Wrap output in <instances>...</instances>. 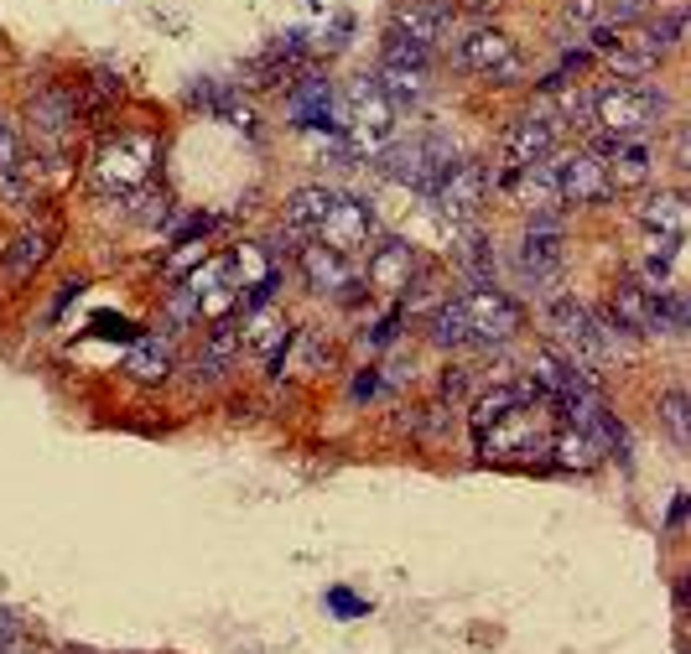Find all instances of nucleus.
<instances>
[{
  "mask_svg": "<svg viewBox=\"0 0 691 654\" xmlns=\"http://www.w3.org/2000/svg\"><path fill=\"white\" fill-rule=\"evenodd\" d=\"M541 332H546V349L562 353L567 364H577L582 374H603L608 364H624L635 353V338H624L619 327L608 323L603 312H588L573 297H551L541 306Z\"/></svg>",
  "mask_w": 691,
  "mask_h": 654,
  "instance_id": "nucleus-1",
  "label": "nucleus"
},
{
  "mask_svg": "<svg viewBox=\"0 0 691 654\" xmlns=\"http://www.w3.org/2000/svg\"><path fill=\"white\" fill-rule=\"evenodd\" d=\"M556 405L546 395L525 400L515 411H504L494 426H483L474 431L478 452L489 457V463H504V467H551V437H556Z\"/></svg>",
  "mask_w": 691,
  "mask_h": 654,
  "instance_id": "nucleus-2",
  "label": "nucleus"
},
{
  "mask_svg": "<svg viewBox=\"0 0 691 654\" xmlns=\"http://www.w3.org/2000/svg\"><path fill=\"white\" fill-rule=\"evenodd\" d=\"M162 172V136L151 130H115V136L99 140L95 162H89V183L99 198H130L141 187L156 183Z\"/></svg>",
  "mask_w": 691,
  "mask_h": 654,
  "instance_id": "nucleus-3",
  "label": "nucleus"
},
{
  "mask_svg": "<svg viewBox=\"0 0 691 654\" xmlns=\"http://www.w3.org/2000/svg\"><path fill=\"white\" fill-rule=\"evenodd\" d=\"M453 162H457V151L442 130H411V136H395L369 156V166L380 172L385 183H401V187H411V192H422V198L437 192V183L448 177V166Z\"/></svg>",
  "mask_w": 691,
  "mask_h": 654,
  "instance_id": "nucleus-4",
  "label": "nucleus"
},
{
  "mask_svg": "<svg viewBox=\"0 0 691 654\" xmlns=\"http://www.w3.org/2000/svg\"><path fill=\"white\" fill-rule=\"evenodd\" d=\"M608 323L619 327L624 338H681L687 332V297H681V286H670V291H650L640 286L635 276H624L614 286V302L603 312Z\"/></svg>",
  "mask_w": 691,
  "mask_h": 654,
  "instance_id": "nucleus-5",
  "label": "nucleus"
},
{
  "mask_svg": "<svg viewBox=\"0 0 691 654\" xmlns=\"http://www.w3.org/2000/svg\"><path fill=\"white\" fill-rule=\"evenodd\" d=\"M676 110L661 84H608L593 89V130L603 136H655Z\"/></svg>",
  "mask_w": 691,
  "mask_h": 654,
  "instance_id": "nucleus-6",
  "label": "nucleus"
},
{
  "mask_svg": "<svg viewBox=\"0 0 691 654\" xmlns=\"http://www.w3.org/2000/svg\"><path fill=\"white\" fill-rule=\"evenodd\" d=\"M26 130H32V151H42L37 156V166H52L68 156L73 136H78V120H84V110H78V89H68V84H37V89L26 93Z\"/></svg>",
  "mask_w": 691,
  "mask_h": 654,
  "instance_id": "nucleus-7",
  "label": "nucleus"
},
{
  "mask_svg": "<svg viewBox=\"0 0 691 654\" xmlns=\"http://www.w3.org/2000/svg\"><path fill=\"white\" fill-rule=\"evenodd\" d=\"M567 265V239H562V213H530L520 244H515V280L536 297H556V280Z\"/></svg>",
  "mask_w": 691,
  "mask_h": 654,
  "instance_id": "nucleus-8",
  "label": "nucleus"
},
{
  "mask_svg": "<svg viewBox=\"0 0 691 654\" xmlns=\"http://www.w3.org/2000/svg\"><path fill=\"white\" fill-rule=\"evenodd\" d=\"M457 306H463V323H468V349H504V343L520 338L525 312L500 286H474V291L457 297Z\"/></svg>",
  "mask_w": 691,
  "mask_h": 654,
  "instance_id": "nucleus-9",
  "label": "nucleus"
},
{
  "mask_svg": "<svg viewBox=\"0 0 691 654\" xmlns=\"http://www.w3.org/2000/svg\"><path fill=\"white\" fill-rule=\"evenodd\" d=\"M489 192H494V166L474 162V156H457L427 203L442 213L448 224H474L478 213H483V203H489Z\"/></svg>",
  "mask_w": 691,
  "mask_h": 654,
  "instance_id": "nucleus-10",
  "label": "nucleus"
},
{
  "mask_svg": "<svg viewBox=\"0 0 691 654\" xmlns=\"http://www.w3.org/2000/svg\"><path fill=\"white\" fill-rule=\"evenodd\" d=\"M359 271H364V291H380V297H395V302H405L427 276L416 244H405V239H375Z\"/></svg>",
  "mask_w": 691,
  "mask_h": 654,
  "instance_id": "nucleus-11",
  "label": "nucleus"
},
{
  "mask_svg": "<svg viewBox=\"0 0 691 654\" xmlns=\"http://www.w3.org/2000/svg\"><path fill=\"white\" fill-rule=\"evenodd\" d=\"M457 68L478 73L483 84H515L520 78V52L504 26H474L468 37H457Z\"/></svg>",
  "mask_w": 691,
  "mask_h": 654,
  "instance_id": "nucleus-12",
  "label": "nucleus"
},
{
  "mask_svg": "<svg viewBox=\"0 0 691 654\" xmlns=\"http://www.w3.org/2000/svg\"><path fill=\"white\" fill-rule=\"evenodd\" d=\"M582 151H593L598 162H603L614 192H619V187H644L655 177V162H661L650 136H603V130H588V146H582Z\"/></svg>",
  "mask_w": 691,
  "mask_h": 654,
  "instance_id": "nucleus-13",
  "label": "nucleus"
},
{
  "mask_svg": "<svg viewBox=\"0 0 691 654\" xmlns=\"http://www.w3.org/2000/svg\"><path fill=\"white\" fill-rule=\"evenodd\" d=\"M287 120L291 130H323V136H343L338 125V93L334 78L317 68H302L287 84Z\"/></svg>",
  "mask_w": 691,
  "mask_h": 654,
  "instance_id": "nucleus-14",
  "label": "nucleus"
},
{
  "mask_svg": "<svg viewBox=\"0 0 691 654\" xmlns=\"http://www.w3.org/2000/svg\"><path fill=\"white\" fill-rule=\"evenodd\" d=\"M556 166V192H562V209H603L608 198H614V183H608V172L598 162L593 151H562V156H551Z\"/></svg>",
  "mask_w": 691,
  "mask_h": 654,
  "instance_id": "nucleus-15",
  "label": "nucleus"
},
{
  "mask_svg": "<svg viewBox=\"0 0 691 654\" xmlns=\"http://www.w3.org/2000/svg\"><path fill=\"white\" fill-rule=\"evenodd\" d=\"M556 146H562V120L546 104H530L504 125V162L510 166L546 162V156H556Z\"/></svg>",
  "mask_w": 691,
  "mask_h": 654,
  "instance_id": "nucleus-16",
  "label": "nucleus"
},
{
  "mask_svg": "<svg viewBox=\"0 0 691 654\" xmlns=\"http://www.w3.org/2000/svg\"><path fill=\"white\" fill-rule=\"evenodd\" d=\"M312 239L328 244V250H338V255H364V244L375 239V209H369V198L338 192L334 209L323 213V224H317Z\"/></svg>",
  "mask_w": 691,
  "mask_h": 654,
  "instance_id": "nucleus-17",
  "label": "nucleus"
},
{
  "mask_svg": "<svg viewBox=\"0 0 691 654\" xmlns=\"http://www.w3.org/2000/svg\"><path fill=\"white\" fill-rule=\"evenodd\" d=\"M494 187H504L525 213H562V192H556V166L530 162V166H504L494 172Z\"/></svg>",
  "mask_w": 691,
  "mask_h": 654,
  "instance_id": "nucleus-18",
  "label": "nucleus"
},
{
  "mask_svg": "<svg viewBox=\"0 0 691 654\" xmlns=\"http://www.w3.org/2000/svg\"><path fill=\"white\" fill-rule=\"evenodd\" d=\"M297 265H302V276H307L312 291H323V297H349V286L364 280V271L354 265V255H338L328 244H302L297 250Z\"/></svg>",
  "mask_w": 691,
  "mask_h": 654,
  "instance_id": "nucleus-19",
  "label": "nucleus"
},
{
  "mask_svg": "<svg viewBox=\"0 0 691 654\" xmlns=\"http://www.w3.org/2000/svg\"><path fill=\"white\" fill-rule=\"evenodd\" d=\"M239 312H224V317H214L209 323V332H203V343H198V359H192V374L209 385V379H224V374L239 364Z\"/></svg>",
  "mask_w": 691,
  "mask_h": 654,
  "instance_id": "nucleus-20",
  "label": "nucleus"
},
{
  "mask_svg": "<svg viewBox=\"0 0 691 654\" xmlns=\"http://www.w3.org/2000/svg\"><path fill=\"white\" fill-rule=\"evenodd\" d=\"M448 26H453V5H437V0H401L390 11V32L422 47H437L448 37Z\"/></svg>",
  "mask_w": 691,
  "mask_h": 654,
  "instance_id": "nucleus-21",
  "label": "nucleus"
},
{
  "mask_svg": "<svg viewBox=\"0 0 691 654\" xmlns=\"http://www.w3.org/2000/svg\"><path fill=\"white\" fill-rule=\"evenodd\" d=\"M239 343L250 353H261L271 374H281V359L291 349V327L287 317H271V312H250V317H239Z\"/></svg>",
  "mask_w": 691,
  "mask_h": 654,
  "instance_id": "nucleus-22",
  "label": "nucleus"
},
{
  "mask_svg": "<svg viewBox=\"0 0 691 654\" xmlns=\"http://www.w3.org/2000/svg\"><path fill=\"white\" fill-rule=\"evenodd\" d=\"M52 244H58V229H52V224H32V229H22L11 244H5V255H0L5 276H11V280L37 276V271H42V260L52 255Z\"/></svg>",
  "mask_w": 691,
  "mask_h": 654,
  "instance_id": "nucleus-23",
  "label": "nucleus"
},
{
  "mask_svg": "<svg viewBox=\"0 0 691 654\" xmlns=\"http://www.w3.org/2000/svg\"><path fill=\"white\" fill-rule=\"evenodd\" d=\"M644 234H666V239H687V192H644L635 203Z\"/></svg>",
  "mask_w": 691,
  "mask_h": 654,
  "instance_id": "nucleus-24",
  "label": "nucleus"
},
{
  "mask_svg": "<svg viewBox=\"0 0 691 654\" xmlns=\"http://www.w3.org/2000/svg\"><path fill=\"white\" fill-rule=\"evenodd\" d=\"M375 84H380L385 104L395 110V115H416L422 104L431 99V78L427 73H405V68H380L375 73Z\"/></svg>",
  "mask_w": 691,
  "mask_h": 654,
  "instance_id": "nucleus-25",
  "label": "nucleus"
},
{
  "mask_svg": "<svg viewBox=\"0 0 691 654\" xmlns=\"http://www.w3.org/2000/svg\"><path fill=\"white\" fill-rule=\"evenodd\" d=\"M125 374L141 379V385H162V379L172 374V338H162V332H141V338L130 343Z\"/></svg>",
  "mask_w": 691,
  "mask_h": 654,
  "instance_id": "nucleus-26",
  "label": "nucleus"
},
{
  "mask_svg": "<svg viewBox=\"0 0 691 654\" xmlns=\"http://www.w3.org/2000/svg\"><path fill=\"white\" fill-rule=\"evenodd\" d=\"M334 187H323V183H307V187H297L287 198V234H302V239H312L317 234V224H323V213L334 209Z\"/></svg>",
  "mask_w": 691,
  "mask_h": 654,
  "instance_id": "nucleus-27",
  "label": "nucleus"
},
{
  "mask_svg": "<svg viewBox=\"0 0 691 654\" xmlns=\"http://www.w3.org/2000/svg\"><path fill=\"white\" fill-rule=\"evenodd\" d=\"M598 463H603V447L562 420L556 437H551V467H562V473H593Z\"/></svg>",
  "mask_w": 691,
  "mask_h": 654,
  "instance_id": "nucleus-28",
  "label": "nucleus"
},
{
  "mask_svg": "<svg viewBox=\"0 0 691 654\" xmlns=\"http://www.w3.org/2000/svg\"><path fill=\"white\" fill-rule=\"evenodd\" d=\"M536 395H541V390H536L530 379H515V385H494V390L474 395L468 426H474V431H483V426H494V420H500L504 411H515V405H525V400H536Z\"/></svg>",
  "mask_w": 691,
  "mask_h": 654,
  "instance_id": "nucleus-29",
  "label": "nucleus"
},
{
  "mask_svg": "<svg viewBox=\"0 0 691 654\" xmlns=\"http://www.w3.org/2000/svg\"><path fill=\"white\" fill-rule=\"evenodd\" d=\"M188 104H198V110H209V115H218V120H229V125H250L244 104H239V89L224 84V78H198L188 89Z\"/></svg>",
  "mask_w": 691,
  "mask_h": 654,
  "instance_id": "nucleus-30",
  "label": "nucleus"
},
{
  "mask_svg": "<svg viewBox=\"0 0 691 654\" xmlns=\"http://www.w3.org/2000/svg\"><path fill=\"white\" fill-rule=\"evenodd\" d=\"M427 338H431V349H448V353L468 349V323H463L457 297H453V302H437L427 312Z\"/></svg>",
  "mask_w": 691,
  "mask_h": 654,
  "instance_id": "nucleus-31",
  "label": "nucleus"
},
{
  "mask_svg": "<svg viewBox=\"0 0 691 654\" xmlns=\"http://www.w3.org/2000/svg\"><path fill=\"white\" fill-rule=\"evenodd\" d=\"M203 323V312H198V297H192L188 286L177 280L167 286V297H162V312H156V327H162V338H177V332H188V327Z\"/></svg>",
  "mask_w": 691,
  "mask_h": 654,
  "instance_id": "nucleus-32",
  "label": "nucleus"
},
{
  "mask_svg": "<svg viewBox=\"0 0 691 654\" xmlns=\"http://www.w3.org/2000/svg\"><path fill=\"white\" fill-rule=\"evenodd\" d=\"M431 58L437 47H422V42H405L395 32H385V47H380V68H405V73H431Z\"/></svg>",
  "mask_w": 691,
  "mask_h": 654,
  "instance_id": "nucleus-33",
  "label": "nucleus"
},
{
  "mask_svg": "<svg viewBox=\"0 0 691 654\" xmlns=\"http://www.w3.org/2000/svg\"><path fill=\"white\" fill-rule=\"evenodd\" d=\"M556 22L573 26L577 37H588V32L603 26V0H562V5H556Z\"/></svg>",
  "mask_w": 691,
  "mask_h": 654,
  "instance_id": "nucleus-34",
  "label": "nucleus"
},
{
  "mask_svg": "<svg viewBox=\"0 0 691 654\" xmlns=\"http://www.w3.org/2000/svg\"><path fill=\"white\" fill-rule=\"evenodd\" d=\"M603 58H608V68L619 73V78H644V73H655L661 68V63H650V58H644V52H635V47H614V52H603Z\"/></svg>",
  "mask_w": 691,
  "mask_h": 654,
  "instance_id": "nucleus-35",
  "label": "nucleus"
},
{
  "mask_svg": "<svg viewBox=\"0 0 691 654\" xmlns=\"http://www.w3.org/2000/svg\"><path fill=\"white\" fill-rule=\"evenodd\" d=\"M401 323H405V302H395V306H390V312L380 317V323L364 332V343H369V349H390V343L401 338Z\"/></svg>",
  "mask_w": 691,
  "mask_h": 654,
  "instance_id": "nucleus-36",
  "label": "nucleus"
},
{
  "mask_svg": "<svg viewBox=\"0 0 691 654\" xmlns=\"http://www.w3.org/2000/svg\"><path fill=\"white\" fill-rule=\"evenodd\" d=\"M661 416H666V426H670V437H676V447H681V452H687V395H681V390H670L666 395V405H661Z\"/></svg>",
  "mask_w": 691,
  "mask_h": 654,
  "instance_id": "nucleus-37",
  "label": "nucleus"
},
{
  "mask_svg": "<svg viewBox=\"0 0 691 654\" xmlns=\"http://www.w3.org/2000/svg\"><path fill=\"white\" fill-rule=\"evenodd\" d=\"M323 603H328V613H334V618H364V613H369V603H364V598H354L349 587H328V592H323Z\"/></svg>",
  "mask_w": 691,
  "mask_h": 654,
  "instance_id": "nucleus-38",
  "label": "nucleus"
},
{
  "mask_svg": "<svg viewBox=\"0 0 691 654\" xmlns=\"http://www.w3.org/2000/svg\"><path fill=\"white\" fill-rule=\"evenodd\" d=\"M16 639H22V618L11 607H0V650H11Z\"/></svg>",
  "mask_w": 691,
  "mask_h": 654,
  "instance_id": "nucleus-39",
  "label": "nucleus"
},
{
  "mask_svg": "<svg viewBox=\"0 0 691 654\" xmlns=\"http://www.w3.org/2000/svg\"><path fill=\"white\" fill-rule=\"evenodd\" d=\"M437 390H442V400H457V395H463V390H468V369L442 374V385H437Z\"/></svg>",
  "mask_w": 691,
  "mask_h": 654,
  "instance_id": "nucleus-40",
  "label": "nucleus"
},
{
  "mask_svg": "<svg viewBox=\"0 0 691 654\" xmlns=\"http://www.w3.org/2000/svg\"><path fill=\"white\" fill-rule=\"evenodd\" d=\"M369 395H380V374H375V369H364L354 379V400H369Z\"/></svg>",
  "mask_w": 691,
  "mask_h": 654,
  "instance_id": "nucleus-41",
  "label": "nucleus"
},
{
  "mask_svg": "<svg viewBox=\"0 0 691 654\" xmlns=\"http://www.w3.org/2000/svg\"><path fill=\"white\" fill-rule=\"evenodd\" d=\"M78 291H84V276H68V280H63V291H58V302H52V317H58V312H63V306H68Z\"/></svg>",
  "mask_w": 691,
  "mask_h": 654,
  "instance_id": "nucleus-42",
  "label": "nucleus"
}]
</instances>
